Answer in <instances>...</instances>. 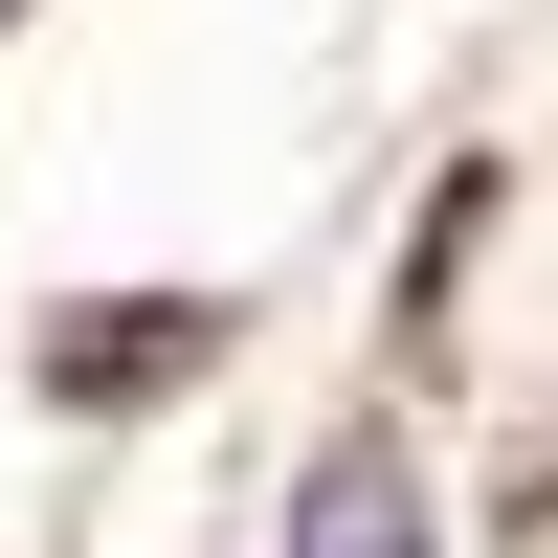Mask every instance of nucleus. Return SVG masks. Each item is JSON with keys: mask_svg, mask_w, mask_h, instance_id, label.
Here are the masks:
<instances>
[{"mask_svg": "<svg viewBox=\"0 0 558 558\" xmlns=\"http://www.w3.org/2000/svg\"><path fill=\"white\" fill-rule=\"evenodd\" d=\"M179 357H202V291H89L68 336H45V380H68V402H157Z\"/></svg>", "mask_w": 558, "mask_h": 558, "instance_id": "obj_2", "label": "nucleus"}, {"mask_svg": "<svg viewBox=\"0 0 558 558\" xmlns=\"http://www.w3.org/2000/svg\"><path fill=\"white\" fill-rule=\"evenodd\" d=\"M291 558H447V514H425V447H313V492H291Z\"/></svg>", "mask_w": 558, "mask_h": 558, "instance_id": "obj_1", "label": "nucleus"}]
</instances>
